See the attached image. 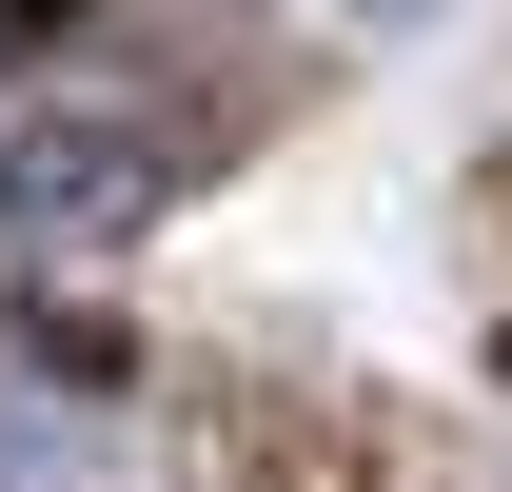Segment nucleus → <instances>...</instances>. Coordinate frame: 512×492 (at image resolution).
<instances>
[{
  "instance_id": "obj_2",
  "label": "nucleus",
  "mask_w": 512,
  "mask_h": 492,
  "mask_svg": "<svg viewBox=\"0 0 512 492\" xmlns=\"http://www.w3.org/2000/svg\"><path fill=\"white\" fill-rule=\"evenodd\" d=\"M119 414L99 394H60V374H0V492H119Z\"/></svg>"
},
{
  "instance_id": "obj_1",
  "label": "nucleus",
  "mask_w": 512,
  "mask_h": 492,
  "mask_svg": "<svg viewBox=\"0 0 512 492\" xmlns=\"http://www.w3.org/2000/svg\"><path fill=\"white\" fill-rule=\"evenodd\" d=\"M158 197H178L158 99H20L0 119V256H119Z\"/></svg>"
},
{
  "instance_id": "obj_3",
  "label": "nucleus",
  "mask_w": 512,
  "mask_h": 492,
  "mask_svg": "<svg viewBox=\"0 0 512 492\" xmlns=\"http://www.w3.org/2000/svg\"><path fill=\"white\" fill-rule=\"evenodd\" d=\"M355 20H414V0H355Z\"/></svg>"
}]
</instances>
